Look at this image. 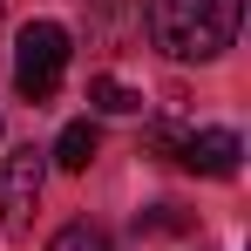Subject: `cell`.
I'll list each match as a JSON object with an SVG mask.
<instances>
[{"instance_id": "cell-2", "label": "cell", "mask_w": 251, "mask_h": 251, "mask_svg": "<svg viewBox=\"0 0 251 251\" xmlns=\"http://www.w3.org/2000/svg\"><path fill=\"white\" fill-rule=\"evenodd\" d=\"M68 27L61 21H27L21 27V41H14V88H21V102H54V88L68 75Z\"/></svg>"}, {"instance_id": "cell-5", "label": "cell", "mask_w": 251, "mask_h": 251, "mask_svg": "<svg viewBox=\"0 0 251 251\" xmlns=\"http://www.w3.org/2000/svg\"><path fill=\"white\" fill-rule=\"evenodd\" d=\"M95 150H102V129L88 123V116H82V123H68L61 136H54V163H61V170H75V176L95 163Z\"/></svg>"}, {"instance_id": "cell-7", "label": "cell", "mask_w": 251, "mask_h": 251, "mask_svg": "<svg viewBox=\"0 0 251 251\" xmlns=\"http://www.w3.org/2000/svg\"><path fill=\"white\" fill-rule=\"evenodd\" d=\"M48 251H109V238H102V224L75 217V224H61V231H54V245H48Z\"/></svg>"}, {"instance_id": "cell-1", "label": "cell", "mask_w": 251, "mask_h": 251, "mask_svg": "<svg viewBox=\"0 0 251 251\" xmlns=\"http://www.w3.org/2000/svg\"><path fill=\"white\" fill-rule=\"evenodd\" d=\"M245 0H150V41L170 61H217L238 41Z\"/></svg>"}, {"instance_id": "cell-4", "label": "cell", "mask_w": 251, "mask_h": 251, "mask_svg": "<svg viewBox=\"0 0 251 251\" xmlns=\"http://www.w3.org/2000/svg\"><path fill=\"white\" fill-rule=\"evenodd\" d=\"M238 156H245V143H238V129H183V143H176V163L197 170V176H238Z\"/></svg>"}, {"instance_id": "cell-8", "label": "cell", "mask_w": 251, "mask_h": 251, "mask_svg": "<svg viewBox=\"0 0 251 251\" xmlns=\"http://www.w3.org/2000/svg\"><path fill=\"white\" fill-rule=\"evenodd\" d=\"M136 231H170L176 238V231H190V217L176 204H150V210H136Z\"/></svg>"}, {"instance_id": "cell-3", "label": "cell", "mask_w": 251, "mask_h": 251, "mask_svg": "<svg viewBox=\"0 0 251 251\" xmlns=\"http://www.w3.org/2000/svg\"><path fill=\"white\" fill-rule=\"evenodd\" d=\"M41 183H48V150L21 143V150L0 163V224H7V238H27L34 204H41Z\"/></svg>"}, {"instance_id": "cell-6", "label": "cell", "mask_w": 251, "mask_h": 251, "mask_svg": "<svg viewBox=\"0 0 251 251\" xmlns=\"http://www.w3.org/2000/svg\"><path fill=\"white\" fill-rule=\"evenodd\" d=\"M88 102H95L102 116H143V88L116 82V75H95V82H88Z\"/></svg>"}]
</instances>
